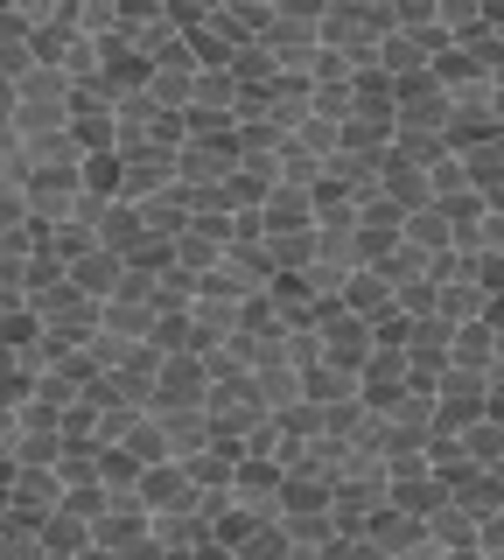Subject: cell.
I'll use <instances>...</instances> for the list:
<instances>
[{"instance_id": "obj_22", "label": "cell", "mask_w": 504, "mask_h": 560, "mask_svg": "<svg viewBox=\"0 0 504 560\" xmlns=\"http://www.w3.org/2000/svg\"><path fill=\"white\" fill-rule=\"evenodd\" d=\"M477 553H504V504L477 525Z\"/></svg>"}, {"instance_id": "obj_23", "label": "cell", "mask_w": 504, "mask_h": 560, "mask_svg": "<svg viewBox=\"0 0 504 560\" xmlns=\"http://www.w3.org/2000/svg\"><path fill=\"white\" fill-rule=\"evenodd\" d=\"M14 105H22L14 98V78H0V127H14Z\"/></svg>"}, {"instance_id": "obj_6", "label": "cell", "mask_w": 504, "mask_h": 560, "mask_svg": "<svg viewBox=\"0 0 504 560\" xmlns=\"http://www.w3.org/2000/svg\"><path fill=\"white\" fill-rule=\"evenodd\" d=\"M28 210H36L43 224H57V218H71L78 197H84V175L78 168H28Z\"/></svg>"}, {"instance_id": "obj_11", "label": "cell", "mask_w": 504, "mask_h": 560, "mask_svg": "<svg viewBox=\"0 0 504 560\" xmlns=\"http://www.w3.org/2000/svg\"><path fill=\"white\" fill-rule=\"evenodd\" d=\"M141 498H148V512H168V504H189V498H197V483H189L183 455H162V463L141 469Z\"/></svg>"}, {"instance_id": "obj_19", "label": "cell", "mask_w": 504, "mask_h": 560, "mask_svg": "<svg viewBox=\"0 0 504 560\" xmlns=\"http://www.w3.org/2000/svg\"><path fill=\"white\" fill-rule=\"evenodd\" d=\"M267 253H273L281 273H302L308 259H316V224H308V232H267Z\"/></svg>"}, {"instance_id": "obj_18", "label": "cell", "mask_w": 504, "mask_h": 560, "mask_svg": "<svg viewBox=\"0 0 504 560\" xmlns=\"http://www.w3.org/2000/svg\"><path fill=\"white\" fill-rule=\"evenodd\" d=\"M392 504H407V512H434V504H448V483L442 477H434V469H421V477H399L392 483Z\"/></svg>"}, {"instance_id": "obj_21", "label": "cell", "mask_w": 504, "mask_h": 560, "mask_svg": "<svg viewBox=\"0 0 504 560\" xmlns=\"http://www.w3.org/2000/svg\"><path fill=\"white\" fill-rule=\"evenodd\" d=\"M392 22L399 28H434L442 22V0H392Z\"/></svg>"}, {"instance_id": "obj_2", "label": "cell", "mask_w": 504, "mask_h": 560, "mask_svg": "<svg viewBox=\"0 0 504 560\" xmlns=\"http://www.w3.org/2000/svg\"><path fill=\"white\" fill-rule=\"evenodd\" d=\"M238 168V127H189L176 148V183H224Z\"/></svg>"}, {"instance_id": "obj_12", "label": "cell", "mask_w": 504, "mask_h": 560, "mask_svg": "<svg viewBox=\"0 0 504 560\" xmlns=\"http://www.w3.org/2000/svg\"><path fill=\"white\" fill-rule=\"evenodd\" d=\"M343 308H358L364 323H386V315L399 308V288H392V280L378 273V267H358V273H351V288H343Z\"/></svg>"}, {"instance_id": "obj_8", "label": "cell", "mask_w": 504, "mask_h": 560, "mask_svg": "<svg viewBox=\"0 0 504 560\" xmlns=\"http://www.w3.org/2000/svg\"><path fill=\"white\" fill-rule=\"evenodd\" d=\"M197 57H189V43H176L168 57H154L148 63V92L162 98V105H176V113H189V98H197Z\"/></svg>"}, {"instance_id": "obj_13", "label": "cell", "mask_w": 504, "mask_h": 560, "mask_svg": "<svg viewBox=\"0 0 504 560\" xmlns=\"http://www.w3.org/2000/svg\"><path fill=\"white\" fill-rule=\"evenodd\" d=\"M71 280H78L84 294H98V302H106V294H119V280H127V259H119L113 245H92L84 259H71Z\"/></svg>"}, {"instance_id": "obj_24", "label": "cell", "mask_w": 504, "mask_h": 560, "mask_svg": "<svg viewBox=\"0 0 504 560\" xmlns=\"http://www.w3.org/2000/svg\"><path fill=\"white\" fill-rule=\"evenodd\" d=\"M14 308H22V294H14V288H8V280H0V323H8V315H14Z\"/></svg>"}, {"instance_id": "obj_7", "label": "cell", "mask_w": 504, "mask_h": 560, "mask_svg": "<svg viewBox=\"0 0 504 560\" xmlns=\"http://www.w3.org/2000/svg\"><path fill=\"white\" fill-rule=\"evenodd\" d=\"M259 43H267V57H273V70H288V78H308V63H316L323 35L308 28V22H288V14H273V28L259 35Z\"/></svg>"}, {"instance_id": "obj_3", "label": "cell", "mask_w": 504, "mask_h": 560, "mask_svg": "<svg viewBox=\"0 0 504 560\" xmlns=\"http://www.w3.org/2000/svg\"><path fill=\"white\" fill-rule=\"evenodd\" d=\"M203 399H211V364H203V350H176V358H162L148 407H203Z\"/></svg>"}, {"instance_id": "obj_17", "label": "cell", "mask_w": 504, "mask_h": 560, "mask_svg": "<svg viewBox=\"0 0 504 560\" xmlns=\"http://www.w3.org/2000/svg\"><path fill=\"white\" fill-rule=\"evenodd\" d=\"M92 245H98V224H92V218H78V210H71V218H57V224H49V253H57L63 267H71V259H84Z\"/></svg>"}, {"instance_id": "obj_20", "label": "cell", "mask_w": 504, "mask_h": 560, "mask_svg": "<svg viewBox=\"0 0 504 560\" xmlns=\"http://www.w3.org/2000/svg\"><path fill=\"white\" fill-rule=\"evenodd\" d=\"M483 22H491V0H442V28L448 35H469Z\"/></svg>"}, {"instance_id": "obj_5", "label": "cell", "mask_w": 504, "mask_h": 560, "mask_svg": "<svg viewBox=\"0 0 504 560\" xmlns=\"http://www.w3.org/2000/svg\"><path fill=\"white\" fill-rule=\"evenodd\" d=\"M364 539H372L378 553H413V547H434V533H427V518L421 512H407V504H378L372 525H364Z\"/></svg>"}, {"instance_id": "obj_15", "label": "cell", "mask_w": 504, "mask_h": 560, "mask_svg": "<svg viewBox=\"0 0 504 560\" xmlns=\"http://www.w3.org/2000/svg\"><path fill=\"white\" fill-rule=\"evenodd\" d=\"M92 547V518L71 512V504H57V512L43 518V553H84Z\"/></svg>"}, {"instance_id": "obj_9", "label": "cell", "mask_w": 504, "mask_h": 560, "mask_svg": "<svg viewBox=\"0 0 504 560\" xmlns=\"http://www.w3.org/2000/svg\"><path fill=\"white\" fill-rule=\"evenodd\" d=\"M358 393H364V399H372V407H378V413H386V407H392V399H399V393H407V350H386V343H378V350H372V358H364V364H358Z\"/></svg>"}, {"instance_id": "obj_4", "label": "cell", "mask_w": 504, "mask_h": 560, "mask_svg": "<svg viewBox=\"0 0 504 560\" xmlns=\"http://www.w3.org/2000/svg\"><path fill=\"white\" fill-rule=\"evenodd\" d=\"M246 84L232 78V63H203L197 70V98H189V127H232Z\"/></svg>"}, {"instance_id": "obj_25", "label": "cell", "mask_w": 504, "mask_h": 560, "mask_svg": "<svg viewBox=\"0 0 504 560\" xmlns=\"http://www.w3.org/2000/svg\"><path fill=\"white\" fill-rule=\"evenodd\" d=\"M483 203H491V210H504V175H497L491 189H483Z\"/></svg>"}, {"instance_id": "obj_14", "label": "cell", "mask_w": 504, "mask_h": 560, "mask_svg": "<svg viewBox=\"0 0 504 560\" xmlns=\"http://www.w3.org/2000/svg\"><path fill=\"white\" fill-rule=\"evenodd\" d=\"M421 253L434 259V253H456V218H448L442 203H421V210H407V224H399Z\"/></svg>"}, {"instance_id": "obj_16", "label": "cell", "mask_w": 504, "mask_h": 560, "mask_svg": "<svg viewBox=\"0 0 504 560\" xmlns=\"http://www.w3.org/2000/svg\"><path fill=\"white\" fill-rule=\"evenodd\" d=\"M148 294H154V308H162V315H176V308H197V273H189L183 259H168V267L148 280Z\"/></svg>"}, {"instance_id": "obj_1", "label": "cell", "mask_w": 504, "mask_h": 560, "mask_svg": "<svg viewBox=\"0 0 504 560\" xmlns=\"http://www.w3.org/2000/svg\"><path fill=\"white\" fill-rule=\"evenodd\" d=\"M14 127L36 133V127H71V98H78V78L63 63H36L22 84H14Z\"/></svg>"}, {"instance_id": "obj_10", "label": "cell", "mask_w": 504, "mask_h": 560, "mask_svg": "<svg viewBox=\"0 0 504 560\" xmlns=\"http://www.w3.org/2000/svg\"><path fill=\"white\" fill-rule=\"evenodd\" d=\"M504 350V329L491 315H477V323H456V337H448V364H462V372H491Z\"/></svg>"}]
</instances>
